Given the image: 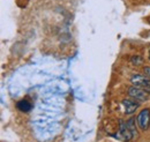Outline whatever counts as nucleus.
Instances as JSON below:
<instances>
[{"mask_svg":"<svg viewBox=\"0 0 150 142\" xmlns=\"http://www.w3.org/2000/svg\"><path fill=\"white\" fill-rule=\"evenodd\" d=\"M126 123H127L128 128L131 129V132L133 133V136H136L137 135V131H136V126H135V119L134 118H129Z\"/></svg>","mask_w":150,"mask_h":142,"instance_id":"obj_7","label":"nucleus"},{"mask_svg":"<svg viewBox=\"0 0 150 142\" xmlns=\"http://www.w3.org/2000/svg\"><path fill=\"white\" fill-rule=\"evenodd\" d=\"M122 107L126 114H132L135 112V110L140 107V102H136V99H124Z\"/></svg>","mask_w":150,"mask_h":142,"instance_id":"obj_4","label":"nucleus"},{"mask_svg":"<svg viewBox=\"0 0 150 142\" xmlns=\"http://www.w3.org/2000/svg\"><path fill=\"white\" fill-rule=\"evenodd\" d=\"M131 83H133V86H135V87L143 88V87H146L147 84L150 83V79L146 75L135 74L131 77Z\"/></svg>","mask_w":150,"mask_h":142,"instance_id":"obj_3","label":"nucleus"},{"mask_svg":"<svg viewBox=\"0 0 150 142\" xmlns=\"http://www.w3.org/2000/svg\"><path fill=\"white\" fill-rule=\"evenodd\" d=\"M127 92H128V96L132 97L133 99H136L139 102H144L149 98V94L144 90V89L140 88V87H135V86H132L127 89Z\"/></svg>","mask_w":150,"mask_h":142,"instance_id":"obj_1","label":"nucleus"},{"mask_svg":"<svg viewBox=\"0 0 150 142\" xmlns=\"http://www.w3.org/2000/svg\"><path fill=\"white\" fill-rule=\"evenodd\" d=\"M119 133H120L122 140H125V141H129L133 138V133L128 128L127 123H124L122 120H119Z\"/></svg>","mask_w":150,"mask_h":142,"instance_id":"obj_5","label":"nucleus"},{"mask_svg":"<svg viewBox=\"0 0 150 142\" xmlns=\"http://www.w3.org/2000/svg\"><path fill=\"white\" fill-rule=\"evenodd\" d=\"M136 123L139 125L140 129L142 131H147L150 125V110L149 109H144L142 110L137 117H136Z\"/></svg>","mask_w":150,"mask_h":142,"instance_id":"obj_2","label":"nucleus"},{"mask_svg":"<svg viewBox=\"0 0 150 142\" xmlns=\"http://www.w3.org/2000/svg\"><path fill=\"white\" fill-rule=\"evenodd\" d=\"M143 58L141 57V55H139V54H135V55H132L131 58V62L134 65V66H141L142 64H143Z\"/></svg>","mask_w":150,"mask_h":142,"instance_id":"obj_8","label":"nucleus"},{"mask_svg":"<svg viewBox=\"0 0 150 142\" xmlns=\"http://www.w3.org/2000/svg\"><path fill=\"white\" fill-rule=\"evenodd\" d=\"M149 59H150V51H149Z\"/></svg>","mask_w":150,"mask_h":142,"instance_id":"obj_10","label":"nucleus"},{"mask_svg":"<svg viewBox=\"0 0 150 142\" xmlns=\"http://www.w3.org/2000/svg\"><path fill=\"white\" fill-rule=\"evenodd\" d=\"M16 107L21 112H30L33 109V104L28 99H21Z\"/></svg>","mask_w":150,"mask_h":142,"instance_id":"obj_6","label":"nucleus"},{"mask_svg":"<svg viewBox=\"0 0 150 142\" xmlns=\"http://www.w3.org/2000/svg\"><path fill=\"white\" fill-rule=\"evenodd\" d=\"M143 73H144V75H146V76H148V77L150 79V67H144Z\"/></svg>","mask_w":150,"mask_h":142,"instance_id":"obj_9","label":"nucleus"}]
</instances>
